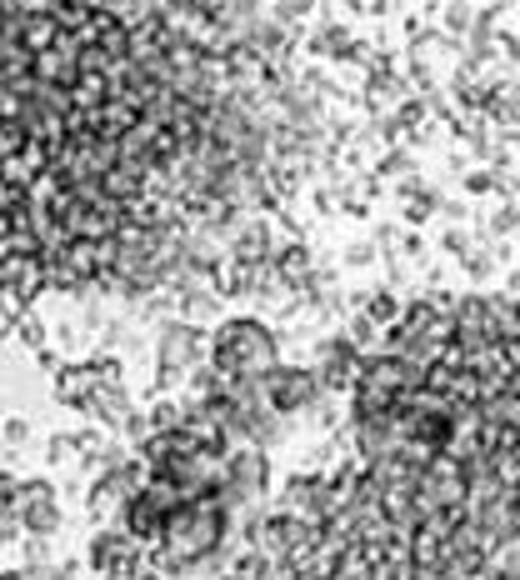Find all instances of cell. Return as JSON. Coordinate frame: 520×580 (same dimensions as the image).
<instances>
[{
  "instance_id": "obj_7",
  "label": "cell",
  "mask_w": 520,
  "mask_h": 580,
  "mask_svg": "<svg viewBox=\"0 0 520 580\" xmlns=\"http://www.w3.org/2000/svg\"><path fill=\"white\" fill-rule=\"evenodd\" d=\"M260 396H265V406H271V410H281V416H301V410H310L320 396H326V386H320L316 371L275 365V371L260 376Z\"/></svg>"
},
{
  "instance_id": "obj_1",
  "label": "cell",
  "mask_w": 520,
  "mask_h": 580,
  "mask_svg": "<svg viewBox=\"0 0 520 580\" xmlns=\"http://www.w3.org/2000/svg\"><path fill=\"white\" fill-rule=\"evenodd\" d=\"M236 511L221 501V490L211 496H195V501H181L176 515L166 521V535L160 546L150 550V566L160 570L166 580H195L205 570H221L230 566V541H236Z\"/></svg>"
},
{
  "instance_id": "obj_14",
  "label": "cell",
  "mask_w": 520,
  "mask_h": 580,
  "mask_svg": "<svg viewBox=\"0 0 520 580\" xmlns=\"http://www.w3.org/2000/svg\"><path fill=\"white\" fill-rule=\"evenodd\" d=\"M0 285L25 300L35 285H41V271H35V261H5V265H0Z\"/></svg>"
},
{
  "instance_id": "obj_23",
  "label": "cell",
  "mask_w": 520,
  "mask_h": 580,
  "mask_svg": "<svg viewBox=\"0 0 520 580\" xmlns=\"http://www.w3.org/2000/svg\"><path fill=\"white\" fill-rule=\"evenodd\" d=\"M211 580H246V576H236V570H221V576H211Z\"/></svg>"
},
{
  "instance_id": "obj_16",
  "label": "cell",
  "mask_w": 520,
  "mask_h": 580,
  "mask_svg": "<svg viewBox=\"0 0 520 580\" xmlns=\"http://www.w3.org/2000/svg\"><path fill=\"white\" fill-rule=\"evenodd\" d=\"M21 490H25V480L0 466V511H21Z\"/></svg>"
},
{
  "instance_id": "obj_3",
  "label": "cell",
  "mask_w": 520,
  "mask_h": 580,
  "mask_svg": "<svg viewBox=\"0 0 520 580\" xmlns=\"http://www.w3.org/2000/svg\"><path fill=\"white\" fill-rule=\"evenodd\" d=\"M275 336L260 320H226L211 336V365L230 380H260L265 371H275Z\"/></svg>"
},
{
  "instance_id": "obj_24",
  "label": "cell",
  "mask_w": 520,
  "mask_h": 580,
  "mask_svg": "<svg viewBox=\"0 0 520 580\" xmlns=\"http://www.w3.org/2000/svg\"><path fill=\"white\" fill-rule=\"evenodd\" d=\"M95 580H121V576H95Z\"/></svg>"
},
{
  "instance_id": "obj_5",
  "label": "cell",
  "mask_w": 520,
  "mask_h": 580,
  "mask_svg": "<svg viewBox=\"0 0 520 580\" xmlns=\"http://www.w3.org/2000/svg\"><path fill=\"white\" fill-rule=\"evenodd\" d=\"M265 490H271V451H260V445H230L226 476H221V501H226L230 511H240V505L265 501Z\"/></svg>"
},
{
  "instance_id": "obj_20",
  "label": "cell",
  "mask_w": 520,
  "mask_h": 580,
  "mask_svg": "<svg viewBox=\"0 0 520 580\" xmlns=\"http://www.w3.org/2000/svg\"><path fill=\"white\" fill-rule=\"evenodd\" d=\"M21 336H25V345H35V351L46 345V330H41V320H25V326H21Z\"/></svg>"
},
{
  "instance_id": "obj_6",
  "label": "cell",
  "mask_w": 520,
  "mask_h": 580,
  "mask_svg": "<svg viewBox=\"0 0 520 580\" xmlns=\"http://www.w3.org/2000/svg\"><path fill=\"white\" fill-rule=\"evenodd\" d=\"M86 566L95 576H121V580H136L146 570V546L131 541L121 525H101V531L86 541Z\"/></svg>"
},
{
  "instance_id": "obj_8",
  "label": "cell",
  "mask_w": 520,
  "mask_h": 580,
  "mask_svg": "<svg viewBox=\"0 0 520 580\" xmlns=\"http://www.w3.org/2000/svg\"><path fill=\"white\" fill-rule=\"evenodd\" d=\"M205 355H211V341H205L195 326H166L160 330V341H156V361H160L156 390H170L181 376H191Z\"/></svg>"
},
{
  "instance_id": "obj_9",
  "label": "cell",
  "mask_w": 520,
  "mask_h": 580,
  "mask_svg": "<svg viewBox=\"0 0 520 580\" xmlns=\"http://www.w3.org/2000/svg\"><path fill=\"white\" fill-rule=\"evenodd\" d=\"M21 521H25V535H60V525H66V505H60V490L50 486V480H25L21 490Z\"/></svg>"
},
{
  "instance_id": "obj_15",
  "label": "cell",
  "mask_w": 520,
  "mask_h": 580,
  "mask_svg": "<svg viewBox=\"0 0 520 580\" xmlns=\"http://www.w3.org/2000/svg\"><path fill=\"white\" fill-rule=\"evenodd\" d=\"M486 580H520V541H506V546L490 550Z\"/></svg>"
},
{
  "instance_id": "obj_21",
  "label": "cell",
  "mask_w": 520,
  "mask_h": 580,
  "mask_svg": "<svg viewBox=\"0 0 520 580\" xmlns=\"http://www.w3.org/2000/svg\"><path fill=\"white\" fill-rule=\"evenodd\" d=\"M371 320H396V300H391V296H375Z\"/></svg>"
},
{
  "instance_id": "obj_12",
  "label": "cell",
  "mask_w": 520,
  "mask_h": 580,
  "mask_svg": "<svg viewBox=\"0 0 520 580\" xmlns=\"http://www.w3.org/2000/svg\"><path fill=\"white\" fill-rule=\"evenodd\" d=\"M80 566L86 560H60V566H5L0 580H80Z\"/></svg>"
},
{
  "instance_id": "obj_2",
  "label": "cell",
  "mask_w": 520,
  "mask_h": 580,
  "mask_svg": "<svg viewBox=\"0 0 520 580\" xmlns=\"http://www.w3.org/2000/svg\"><path fill=\"white\" fill-rule=\"evenodd\" d=\"M426 376V365L406 361V355H365L361 361V376L351 386V421H365V416H385V410H396L410 390L420 386Z\"/></svg>"
},
{
  "instance_id": "obj_18",
  "label": "cell",
  "mask_w": 520,
  "mask_h": 580,
  "mask_svg": "<svg viewBox=\"0 0 520 580\" xmlns=\"http://www.w3.org/2000/svg\"><path fill=\"white\" fill-rule=\"evenodd\" d=\"M25 535V521H21V511H0V550L5 546H15Z\"/></svg>"
},
{
  "instance_id": "obj_17",
  "label": "cell",
  "mask_w": 520,
  "mask_h": 580,
  "mask_svg": "<svg viewBox=\"0 0 520 580\" xmlns=\"http://www.w3.org/2000/svg\"><path fill=\"white\" fill-rule=\"evenodd\" d=\"M25 566H56V560H50V541L46 535H25Z\"/></svg>"
},
{
  "instance_id": "obj_22",
  "label": "cell",
  "mask_w": 520,
  "mask_h": 580,
  "mask_svg": "<svg viewBox=\"0 0 520 580\" xmlns=\"http://www.w3.org/2000/svg\"><path fill=\"white\" fill-rule=\"evenodd\" d=\"M11 330H15V310H11V306H0V341H5Z\"/></svg>"
},
{
  "instance_id": "obj_19",
  "label": "cell",
  "mask_w": 520,
  "mask_h": 580,
  "mask_svg": "<svg viewBox=\"0 0 520 580\" xmlns=\"http://www.w3.org/2000/svg\"><path fill=\"white\" fill-rule=\"evenodd\" d=\"M0 441H5V445H25V441H31V421L11 416V421H5V431H0Z\"/></svg>"
},
{
  "instance_id": "obj_13",
  "label": "cell",
  "mask_w": 520,
  "mask_h": 580,
  "mask_svg": "<svg viewBox=\"0 0 520 580\" xmlns=\"http://www.w3.org/2000/svg\"><path fill=\"white\" fill-rule=\"evenodd\" d=\"M80 460H86V451H80V431H56L46 441V466L70 470V466H80Z\"/></svg>"
},
{
  "instance_id": "obj_4",
  "label": "cell",
  "mask_w": 520,
  "mask_h": 580,
  "mask_svg": "<svg viewBox=\"0 0 520 580\" xmlns=\"http://www.w3.org/2000/svg\"><path fill=\"white\" fill-rule=\"evenodd\" d=\"M185 496L170 480H160V476H146V486L125 501V511H121V531L131 535V541H140L146 550H156L160 546V535H166V521L176 515V505H181Z\"/></svg>"
},
{
  "instance_id": "obj_11",
  "label": "cell",
  "mask_w": 520,
  "mask_h": 580,
  "mask_svg": "<svg viewBox=\"0 0 520 580\" xmlns=\"http://www.w3.org/2000/svg\"><path fill=\"white\" fill-rule=\"evenodd\" d=\"M316 376L326 390H351L355 376H361V355H355V341H330L326 351H320V365Z\"/></svg>"
},
{
  "instance_id": "obj_10",
  "label": "cell",
  "mask_w": 520,
  "mask_h": 580,
  "mask_svg": "<svg viewBox=\"0 0 520 580\" xmlns=\"http://www.w3.org/2000/svg\"><path fill=\"white\" fill-rule=\"evenodd\" d=\"M105 371H101V361H80V365H60V376H56V400L60 406H70V410H86L91 406V396L105 386Z\"/></svg>"
}]
</instances>
